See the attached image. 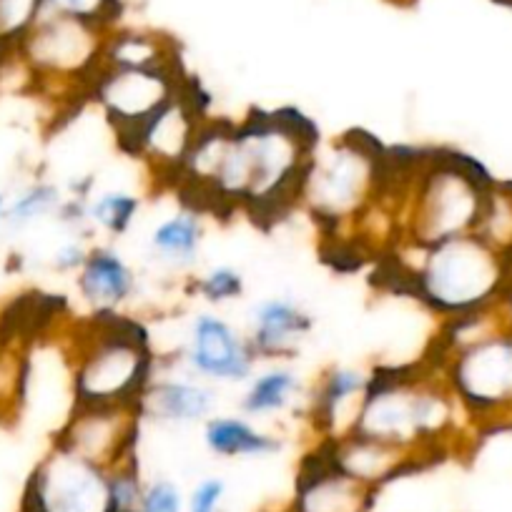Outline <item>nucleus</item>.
<instances>
[{"mask_svg": "<svg viewBox=\"0 0 512 512\" xmlns=\"http://www.w3.org/2000/svg\"><path fill=\"white\" fill-rule=\"evenodd\" d=\"M367 382L369 374L352 367H332L319 379L312 397V422L324 437L347 435Z\"/></svg>", "mask_w": 512, "mask_h": 512, "instance_id": "nucleus-15", "label": "nucleus"}, {"mask_svg": "<svg viewBox=\"0 0 512 512\" xmlns=\"http://www.w3.org/2000/svg\"><path fill=\"white\" fill-rule=\"evenodd\" d=\"M450 359L447 364V387L457 402L470 412L495 410L512 400V339L477 337L467 344H445Z\"/></svg>", "mask_w": 512, "mask_h": 512, "instance_id": "nucleus-9", "label": "nucleus"}, {"mask_svg": "<svg viewBox=\"0 0 512 512\" xmlns=\"http://www.w3.org/2000/svg\"><path fill=\"white\" fill-rule=\"evenodd\" d=\"M139 512H186L184 497L171 480H156L144 487Z\"/></svg>", "mask_w": 512, "mask_h": 512, "instance_id": "nucleus-25", "label": "nucleus"}, {"mask_svg": "<svg viewBox=\"0 0 512 512\" xmlns=\"http://www.w3.org/2000/svg\"><path fill=\"white\" fill-rule=\"evenodd\" d=\"M452 417L455 395L427 362L374 369L347 435L427 460L452 427Z\"/></svg>", "mask_w": 512, "mask_h": 512, "instance_id": "nucleus-1", "label": "nucleus"}, {"mask_svg": "<svg viewBox=\"0 0 512 512\" xmlns=\"http://www.w3.org/2000/svg\"><path fill=\"white\" fill-rule=\"evenodd\" d=\"M181 58L156 66H106L91 86V98L106 113L118 146L131 154L141 131L181 96L189 83Z\"/></svg>", "mask_w": 512, "mask_h": 512, "instance_id": "nucleus-6", "label": "nucleus"}, {"mask_svg": "<svg viewBox=\"0 0 512 512\" xmlns=\"http://www.w3.org/2000/svg\"><path fill=\"white\" fill-rule=\"evenodd\" d=\"M156 377V357L146 329L118 312H96L76 339V405H139Z\"/></svg>", "mask_w": 512, "mask_h": 512, "instance_id": "nucleus-4", "label": "nucleus"}, {"mask_svg": "<svg viewBox=\"0 0 512 512\" xmlns=\"http://www.w3.org/2000/svg\"><path fill=\"white\" fill-rule=\"evenodd\" d=\"M88 251L83 249L81 244H76V241H71V244H63L61 249L56 251V259H53V264H56L61 272H73V269H81L83 262H86Z\"/></svg>", "mask_w": 512, "mask_h": 512, "instance_id": "nucleus-27", "label": "nucleus"}, {"mask_svg": "<svg viewBox=\"0 0 512 512\" xmlns=\"http://www.w3.org/2000/svg\"><path fill=\"white\" fill-rule=\"evenodd\" d=\"M201 244H204V224L199 211L186 209L171 214L151 231L149 249L156 262L166 264L169 269H189L199 259Z\"/></svg>", "mask_w": 512, "mask_h": 512, "instance_id": "nucleus-17", "label": "nucleus"}, {"mask_svg": "<svg viewBox=\"0 0 512 512\" xmlns=\"http://www.w3.org/2000/svg\"><path fill=\"white\" fill-rule=\"evenodd\" d=\"M46 13V0H0V48H18Z\"/></svg>", "mask_w": 512, "mask_h": 512, "instance_id": "nucleus-21", "label": "nucleus"}, {"mask_svg": "<svg viewBox=\"0 0 512 512\" xmlns=\"http://www.w3.org/2000/svg\"><path fill=\"white\" fill-rule=\"evenodd\" d=\"M480 166L462 154L422 151L395 209L397 239L412 251L475 234L487 199Z\"/></svg>", "mask_w": 512, "mask_h": 512, "instance_id": "nucleus-2", "label": "nucleus"}, {"mask_svg": "<svg viewBox=\"0 0 512 512\" xmlns=\"http://www.w3.org/2000/svg\"><path fill=\"white\" fill-rule=\"evenodd\" d=\"M0 51H3V48H0Z\"/></svg>", "mask_w": 512, "mask_h": 512, "instance_id": "nucleus-29", "label": "nucleus"}, {"mask_svg": "<svg viewBox=\"0 0 512 512\" xmlns=\"http://www.w3.org/2000/svg\"><path fill=\"white\" fill-rule=\"evenodd\" d=\"M196 292L209 304L234 302L244 294V277L234 267H216L201 279H196Z\"/></svg>", "mask_w": 512, "mask_h": 512, "instance_id": "nucleus-24", "label": "nucleus"}, {"mask_svg": "<svg viewBox=\"0 0 512 512\" xmlns=\"http://www.w3.org/2000/svg\"><path fill=\"white\" fill-rule=\"evenodd\" d=\"M302 395L299 374L289 367H272L267 372L251 377L249 390L241 397V410L249 417L277 415Z\"/></svg>", "mask_w": 512, "mask_h": 512, "instance_id": "nucleus-19", "label": "nucleus"}, {"mask_svg": "<svg viewBox=\"0 0 512 512\" xmlns=\"http://www.w3.org/2000/svg\"><path fill=\"white\" fill-rule=\"evenodd\" d=\"M63 199L61 191L51 184H36L23 191L11 206H6V224L11 226H28L33 221L43 219L48 214L61 211Z\"/></svg>", "mask_w": 512, "mask_h": 512, "instance_id": "nucleus-23", "label": "nucleus"}, {"mask_svg": "<svg viewBox=\"0 0 512 512\" xmlns=\"http://www.w3.org/2000/svg\"><path fill=\"white\" fill-rule=\"evenodd\" d=\"M186 362L201 379L246 382L254 372L256 354L249 339L241 337L226 319L216 314H199L191 324Z\"/></svg>", "mask_w": 512, "mask_h": 512, "instance_id": "nucleus-11", "label": "nucleus"}, {"mask_svg": "<svg viewBox=\"0 0 512 512\" xmlns=\"http://www.w3.org/2000/svg\"><path fill=\"white\" fill-rule=\"evenodd\" d=\"M312 332V317L294 299L269 297L249 314V344L256 357H292L299 342Z\"/></svg>", "mask_w": 512, "mask_h": 512, "instance_id": "nucleus-13", "label": "nucleus"}, {"mask_svg": "<svg viewBox=\"0 0 512 512\" xmlns=\"http://www.w3.org/2000/svg\"><path fill=\"white\" fill-rule=\"evenodd\" d=\"M46 13L113 31L123 16V0H46Z\"/></svg>", "mask_w": 512, "mask_h": 512, "instance_id": "nucleus-22", "label": "nucleus"}, {"mask_svg": "<svg viewBox=\"0 0 512 512\" xmlns=\"http://www.w3.org/2000/svg\"><path fill=\"white\" fill-rule=\"evenodd\" d=\"M387 149L374 136L352 131L332 149L314 154L302 189L304 209L329 241L364 224L382 199Z\"/></svg>", "mask_w": 512, "mask_h": 512, "instance_id": "nucleus-5", "label": "nucleus"}, {"mask_svg": "<svg viewBox=\"0 0 512 512\" xmlns=\"http://www.w3.org/2000/svg\"><path fill=\"white\" fill-rule=\"evenodd\" d=\"M226 485L219 477H206L194 487L189 497L186 512H219L221 500H224Z\"/></svg>", "mask_w": 512, "mask_h": 512, "instance_id": "nucleus-26", "label": "nucleus"}, {"mask_svg": "<svg viewBox=\"0 0 512 512\" xmlns=\"http://www.w3.org/2000/svg\"><path fill=\"white\" fill-rule=\"evenodd\" d=\"M108 33L111 31L76 18L43 13L41 21L18 48L33 73L48 81L86 86V93L91 96V86L103 66Z\"/></svg>", "mask_w": 512, "mask_h": 512, "instance_id": "nucleus-7", "label": "nucleus"}, {"mask_svg": "<svg viewBox=\"0 0 512 512\" xmlns=\"http://www.w3.org/2000/svg\"><path fill=\"white\" fill-rule=\"evenodd\" d=\"M139 206V196L128 194V191H103L96 199L86 201L88 224L98 226L106 234L118 236L134 224Z\"/></svg>", "mask_w": 512, "mask_h": 512, "instance_id": "nucleus-20", "label": "nucleus"}, {"mask_svg": "<svg viewBox=\"0 0 512 512\" xmlns=\"http://www.w3.org/2000/svg\"><path fill=\"white\" fill-rule=\"evenodd\" d=\"M0 221H6V199L0 196Z\"/></svg>", "mask_w": 512, "mask_h": 512, "instance_id": "nucleus-28", "label": "nucleus"}, {"mask_svg": "<svg viewBox=\"0 0 512 512\" xmlns=\"http://www.w3.org/2000/svg\"><path fill=\"white\" fill-rule=\"evenodd\" d=\"M204 442L221 457H267L282 450L279 437L256 430L249 420L234 415L209 417L204 422Z\"/></svg>", "mask_w": 512, "mask_h": 512, "instance_id": "nucleus-18", "label": "nucleus"}, {"mask_svg": "<svg viewBox=\"0 0 512 512\" xmlns=\"http://www.w3.org/2000/svg\"><path fill=\"white\" fill-rule=\"evenodd\" d=\"M78 292L96 312H118L121 304L134 297L136 274L118 251L96 246L78 269Z\"/></svg>", "mask_w": 512, "mask_h": 512, "instance_id": "nucleus-16", "label": "nucleus"}, {"mask_svg": "<svg viewBox=\"0 0 512 512\" xmlns=\"http://www.w3.org/2000/svg\"><path fill=\"white\" fill-rule=\"evenodd\" d=\"M214 390L199 379L154 377L141 395V415L159 425L186 427L206 422L214 412Z\"/></svg>", "mask_w": 512, "mask_h": 512, "instance_id": "nucleus-14", "label": "nucleus"}, {"mask_svg": "<svg viewBox=\"0 0 512 512\" xmlns=\"http://www.w3.org/2000/svg\"><path fill=\"white\" fill-rule=\"evenodd\" d=\"M417 254L415 262L402 254L387 256L384 267H390V274L382 279L442 317L477 314L500 287V256L477 234L457 236Z\"/></svg>", "mask_w": 512, "mask_h": 512, "instance_id": "nucleus-3", "label": "nucleus"}, {"mask_svg": "<svg viewBox=\"0 0 512 512\" xmlns=\"http://www.w3.org/2000/svg\"><path fill=\"white\" fill-rule=\"evenodd\" d=\"M141 420L139 405H76L56 442L113 472L136 460Z\"/></svg>", "mask_w": 512, "mask_h": 512, "instance_id": "nucleus-10", "label": "nucleus"}, {"mask_svg": "<svg viewBox=\"0 0 512 512\" xmlns=\"http://www.w3.org/2000/svg\"><path fill=\"white\" fill-rule=\"evenodd\" d=\"M23 512H113L111 472L53 442L28 480Z\"/></svg>", "mask_w": 512, "mask_h": 512, "instance_id": "nucleus-8", "label": "nucleus"}, {"mask_svg": "<svg viewBox=\"0 0 512 512\" xmlns=\"http://www.w3.org/2000/svg\"><path fill=\"white\" fill-rule=\"evenodd\" d=\"M374 495L377 487L364 485L339 470L327 447L319 445L302 462L292 512H367Z\"/></svg>", "mask_w": 512, "mask_h": 512, "instance_id": "nucleus-12", "label": "nucleus"}]
</instances>
